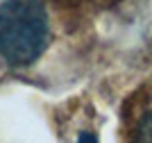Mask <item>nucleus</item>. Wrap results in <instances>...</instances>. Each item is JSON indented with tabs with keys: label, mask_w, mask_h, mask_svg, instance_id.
<instances>
[{
	"label": "nucleus",
	"mask_w": 152,
	"mask_h": 143,
	"mask_svg": "<svg viewBox=\"0 0 152 143\" xmlns=\"http://www.w3.org/2000/svg\"><path fill=\"white\" fill-rule=\"evenodd\" d=\"M50 41L48 14L41 0H0V59L30 66Z\"/></svg>",
	"instance_id": "1"
},
{
	"label": "nucleus",
	"mask_w": 152,
	"mask_h": 143,
	"mask_svg": "<svg viewBox=\"0 0 152 143\" xmlns=\"http://www.w3.org/2000/svg\"><path fill=\"white\" fill-rule=\"evenodd\" d=\"M139 139L141 141H152V111H148L139 123Z\"/></svg>",
	"instance_id": "2"
},
{
	"label": "nucleus",
	"mask_w": 152,
	"mask_h": 143,
	"mask_svg": "<svg viewBox=\"0 0 152 143\" xmlns=\"http://www.w3.org/2000/svg\"><path fill=\"white\" fill-rule=\"evenodd\" d=\"M80 141H98V139H95L93 134H84L82 132V134H80Z\"/></svg>",
	"instance_id": "3"
}]
</instances>
